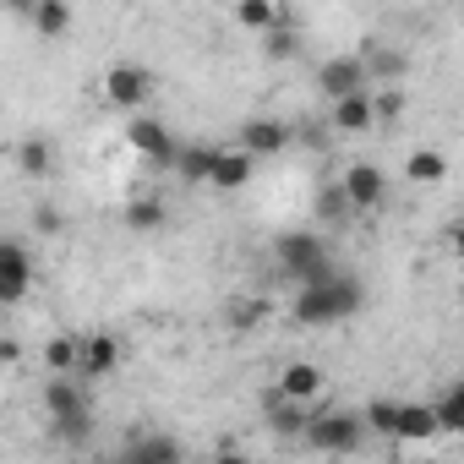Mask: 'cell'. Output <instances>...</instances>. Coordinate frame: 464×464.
<instances>
[{"label":"cell","mask_w":464,"mask_h":464,"mask_svg":"<svg viewBox=\"0 0 464 464\" xmlns=\"http://www.w3.org/2000/svg\"><path fill=\"white\" fill-rule=\"evenodd\" d=\"M208 464H213V459H208Z\"/></svg>","instance_id":"cell-34"},{"label":"cell","mask_w":464,"mask_h":464,"mask_svg":"<svg viewBox=\"0 0 464 464\" xmlns=\"http://www.w3.org/2000/svg\"><path fill=\"white\" fill-rule=\"evenodd\" d=\"M274 393L306 410V404H317V399L328 393V372H323L317 361H285V372H279V382H274Z\"/></svg>","instance_id":"cell-10"},{"label":"cell","mask_w":464,"mask_h":464,"mask_svg":"<svg viewBox=\"0 0 464 464\" xmlns=\"http://www.w3.org/2000/svg\"><path fill=\"white\" fill-rule=\"evenodd\" d=\"M34 218H39V229H44V236H55V229H61V213H55V208H39Z\"/></svg>","instance_id":"cell-32"},{"label":"cell","mask_w":464,"mask_h":464,"mask_svg":"<svg viewBox=\"0 0 464 464\" xmlns=\"http://www.w3.org/2000/svg\"><path fill=\"white\" fill-rule=\"evenodd\" d=\"M126 148H131V153H142L153 169H164V175H169V169H175V148H180V142H175V131H169L159 115H131V126H126Z\"/></svg>","instance_id":"cell-6"},{"label":"cell","mask_w":464,"mask_h":464,"mask_svg":"<svg viewBox=\"0 0 464 464\" xmlns=\"http://www.w3.org/2000/svg\"><path fill=\"white\" fill-rule=\"evenodd\" d=\"M431 404V415H437V437H459L464 431V388L459 382H448L437 399H426Z\"/></svg>","instance_id":"cell-19"},{"label":"cell","mask_w":464,"mask_h":464,"mask_svg":"<svg viewBox=\"0 0 464 464\" xmlns=\"http://www.w3.org/2000/svg\"><path fill=\"white\" fill-rule=\"evenodd\" d=\"M328 126L339 137H366L377 131V110H372V93H350V99H334L328 104Z\"/></svg>","instance_id":"cell-13"},{"label":"cell","mask_w":464,"mask_h":464,"mask_svg":"<svg viewBox=\"0 0 464 464\" xmlns=\"http://www.w3.org/2000/svg\"><path fill=\"white\" fill-rule=\"evenodd\" d=\"M317 88L328 93V104H334V99H350V93H372L366 66H361L355 50H350V55H328V61L317 66Z\"/></svg>","instance_id":"cell-8"},{"label":"cell","mask_w":464,"mask_h":464,"mask_svg":"<svg viewBox=\"0 0 464 464\" xmlns=\"http://www.w3.org/2000/svg\"><path fill=\"white\" fill-rule=\"evenodd\" d=\"M263 420H268L279 437H301V431H306V410H301V404H290V399H279L274 388L263 393Z\"/></svg>","instance_id":"cell-20"},{"label":"cell","mask_w":464,"mask_h":464,"mask_svg":"<svg viewBox=\"0 0 464 464\" xmlns=\"http://www.w3.org/2000/svg\"><path fill=\"white\" fill-rule=\"evenodd\" d=\"M110 464H180V437L153 431V437H131Z\"/></svg>","instance_id":"cell-14"},{"label":"cell","mask_w":464,"mask_h":464,"mask_svg":"<svg viewBox=\"0 0 464 464\" xmlns=\"http://www.w3.org/2000/svg\"><path fill=\"white\" fill-rule=\"evenodd\" d=\"M393 420H399V399H393V393H377V399L361 410L366 437H388V442H393Z\"/></svg>","instance_id":"cell-24"},{"label":"cell","mask_w":464,"mask_h":464,"mask_svg":"<svg viewBox=\"0 0 464 464\" xmlns=\"http://www.w3.org/2000/svg\"><path fill=\"white\" fill-rule=\"evenodd\" d=\"M301 442H306V448H317V453H334V459H344V453H361V448H366L361 410H344V404H317V410L306 415V431H301Z\"/></svg>","instance_id":"cell-2"},{"label":"cell","mask_w":464,"mask_h":464,"mask_svg":"<svg viewBox=\"0 0 464 464\" xmlns=\"http://www.w3.org/2000/svg\"><path fill=\"white\" fill-rule=\"evenodd\" d=\"M213 464H252V459H246V453H236V448H224V453H218Z\"/></svg>","instance_id":"cell-33"},{"label":"cell","mask_w":464,"mask_h":464,"mask_svg":"<svg viewBox=\"0 0 464 464\" xmlns=\"http://www.w3.org/2000/svg\"><path fill=\"white\" fill-rule=\"evenodd\" d=\"M115 366H121V339H115V334H88V339H82V355H77V377L99 382V377H110Z\"/></svg>","instance_id":"cell-15"},{"label":"cell","mask_w":464,"mask_h":464,"mask_svg":"<svg viewBox=\"0 0 464 464\" xmlns=\"http://www.w3.org/2000/svg\"><path fill=\"white\" fill-rule=\"evenodd\" d=\"M12 361H23V344L12 334H0V366H12Z\"/></svg>","instance_id":"cell-31"},{"label":"cell","mask_w":464,"mask_h":464,"mask_svg":"<svg viewBox=\"0 0 464 464\" xmlns=\"http://www.w3.org/2000/svg\"><path fill=\"white\" fill-rule=\"evenodd\" d=\"M208 169H213V142H180L175 148V169L186 186H208Z\"/></svg>","instance_id":"cell-18"},{"label":"cell","mask_w":464,"mask_h":464,"mask_svg":"<svg viewBox=\"0 0 464 464\" xmlns=\"http://www.w3.org/2000/svg\"><path fill=\"white\" fill-rule=\"evenodd\" d=\"M268 317V301H236V306H229V323H236V328H257Z\"/></svg>","instance_id":"cell-28"},{"label":"cell","mask_w":464,"mask_h":464,"mask_svg":"<svg viewBox=\"0 0 464 464\" xmlns=\"http://www.w3.org/2000/svg\"><path fill=\"white\" fill-rule=\"evenodd\" d=\"M252 175H257V159H246L241 148H213V169H208L213 191H246Z\"/></svg>","instance_id":"cell-12"},{"label":"cell","mask_w":464,"mask_h":464,"mask_svg":"<svg viewBox=\"0 0 464 464\" xmlns=\"http://www.w3.org/2000/svg\"><path fill=\"white\" fill-rule=\"evenodd\" d=\"M274 257H279V268L295 279V290L334 279V257H328V241L317 236V229H285V236L274 241Z\"/></svg>","instance_id":"cell-3"},{"label":"cell","mask_w":464,"mask_h":464,"mask_svg":"<svg viewBox=\"0 0 464 464\" xmlns=\"http://www.w3.org/2000/svg\"><path fill=\"white\" fill-rule=\"evenodd\" d=\"M121 218H126V229H137V236H153V229H164L169 208H164V197H131Z\"/></svg>","instance_id":"cell-21"},{"label":"cell","mask_w":464,"mask_h":464,"mask_svg":"<svg viewBox=\"0 0 464 464\" xmlns=\"http://www.w3.org/2000/svg\"><path fill=\"white\" fill-rule=\"evenodd\" d=\"M236 148H241L246 159H279V153L290 148V126L274 121V115H252V121H241Z\"/></svg>","instance_id":"cell-9"},{"label":"cell","mask_w":464,"mask_h":464,"mask_svg":"<svg viewBox=\"0 0 464 464\" xmlns=\"http://www.w3.org/2000/svg\"><path fill=\"white\" fill-rule=\"evenodd\" d=\"M72 23H77V12L66 6V0H34L28 6V28L39 39H61V34H72Z\"/></svg>","instance_id":"cell-16"},{"label":"cell","mask_w":464,"mask_h":464,"mask_svg":"<svg viewBox=\"0 0 464 464\" xmlns=\"http://www.w3.org/2000/svg\"><path fill=\"white\" fill-rule=\"evenodd\" d=\"M0 279H34V252L12 236H0Z\"/></svg>","instance_id":"cell-26"},{"label":"cell","mask_w":464,"mask_h":464,"mask_svg":"<svg viewBox=\"0 0 464 464\" xmlns=\"http://www.w3.org/2000/svg\"><path fill=\"white\" fill-rule=\"evenodd\" d=\"M339 197H344L350 213H377V208L388 202V175H382V164L355 159V164L339 175Z\"/></svg>","instance_id":"cell-5"},{"label":"cell","mask_w":464,"mask_h":464,"mask_svg":"<svg viewBox=\"0 0 464 464\" xmlns=\"http://www.w3.org/2000/svg\"><path fill=\"white\" fill-rule=\"evenodd\" d=\"M34 290V279H0V306H23Z\"/></svg>","instance_id":"cell-30"},{"label":"cell","mask_w":464,"mask_h":464,"mask_svg":"<svg viewBox=\"0 0 464 464\" xmlns=\"http://www.w3.org/2000/svg\"><path fill=\"white\" fill-rule=\"evenodd\" d=\"M17 169H23L28 180H44V175L55 169V148H50L44 137H28V142L17 148Z\"/></svg>","instance_id":"cell-25"},{"label":"cell","mask_w":464,"mask_h":464,"mask_svg":"<svg viewBox=\"0 0 464 464\" xmlns=\"http://www.w3.org/2000/svg\"><path fill=\"white\" fill-rule=\"evenodd\" d=\"M44 410H50V420H55V431H61L66 442H88V431H93V404H88V388H82L77 377H50V382H44Z\"/></svg>","instance_id":"cell-4"},{"label":"cell","mask_w":464,"mask_h":464,"mask_svg":"<svg viewBox=\"0 0 464 464\" xmlns=\"http://www.w3.org/2000/svg\"><path fill=\"white\" fill-rule=\"evenodd\" d=\"M77 355H82V339H72V334L44 339V366H50V377H72V372H77Z\"/></svg>","instance_id":"cell-23"},{"label":"cell","mask_w":464,"mask_h":464,"mask_svg":"<svg viewBox=\"0 0 464 464\" xmlns=\"http://www.w3.org/2000/svg\"><path fill=\"white\" fill-rule=\"evenodd\" d=\"M393 442H404V448H426V442H442V437H437V415H431V404H426V399H399Z\"/></svg>","instance_id":"cell-11"},{"label":"cell","mask_w":464,"mask_h":464,"mask_svg":"<svg viewBox=\"0 0 464 464\" xmlns=\"http://www.w3.org/2000/svg\"><path fill=\"white\" fill-rule=\"evenodd\" d=\"M295 50H301V44H295V23L285 17V23L268 34V55H274V61H285V55H295Z\"/></svg>","instance_id":"cell-27"},{"label":"cell","mask_w":464,"mask_h":464,"mask_svg":"<svg viewBox=\"0 0 464 464\" xmlns=\"http://www.w3.org/2000/svg\"><path fill=\"white\" fill-rule=\"evenodd\" d=\"M404 180L410 186H442L448 180V153L442 148H410L404 153Z\"/></svg>","instance_id":"cell-17"},{"label":"cell","mask_w":464,"mask_h":464,"mask_svg":"<svg viewBox=\"0 0 464 464\" xmlns=\"http://www.w3.org/2000/svg\"><path fill=\"white\" fill-rule=\"evenodd\" d=\"M317 213H323V218H339V224L350 218V208H344V197H339V186H323V191H317Z\"/></svg>","instance_id":"cell-29"},{"label":"cell","mask_w":464,"mask_h":464,"mask_svg":"<svg viewBox=\"0 0 464 464\" xmlns=\"http://www.w3.org/2000/svg\"><path fill=\"white\" fill-rule=\"evenodd\" d=\"M153 72L148 66H137V61H115L110 72H104V99L115 104V110H142L148 99H153Z\"/></svg>","instance_id":"cell-7"},{"label":"cell","mask_w":464,"mask_h":464,"mask_svg":"<svg viewBox=\"0 0 464 464\" xmlns=\"http://www.w3.org/2000/svg\"><path fill=\"white\" fill-rule=\"evenodd\" d=\"M366 306V285L344 268H334V279L323 285H301L295 301H290V317L301 328H334V323H350L355 312Z\"/></svg>","instance_id":"cell-1"},{"label":"cell","mask_w":464,"mask_h":464,"mask_svg":"<svg viewBox=\"0 0 464 464\" xmlns=\"http://www.w3.org/2000/svg\"><path fill=\"white\" fill-rule=\"evenodd\" d=\"M279 23H285V12L274 0H241L236 6V28H246V34H274Z\"/></svg>","instance_id":"cell-22"}]
</instances>
